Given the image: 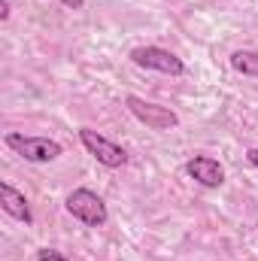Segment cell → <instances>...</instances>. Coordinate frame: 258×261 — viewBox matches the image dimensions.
I'll return each instance as SVG.
<instances>
[{
	"instance_id": "6da1fadb",
	"label": "cell",
	"mask_w": 258,
	"mask_h": 261,
	"mask_svg": "<svg viewBox=\"0 0 258 261\" xmlns=\"http://www.w3.org/2000/svg\"><path fill=\"white\" fill-rule=\"evenodd\" d=\"M3 143L15 155H21L24 161H31V164H49V161H55V158L64 155V146L58 140H52V137H28V134L9 130L3 137Z\"/></svg>"
},
{
	"instance_id": "7a4b0ae2",
	"label": "cell",
	"mask_w": 258,
	"mask_h": 261,
	"mask_svg": "<svg viewBox=\"0 0 258 261\" xmlns=\"http://www.w3.org/2000/svg\"><path fill=\"white\" fill-rule=\"evenodd\" d=\"M64 206H67V213L73 219H79L85 228H104L107 219H110V210H107L104 197L97 192H91V189H73L67 195Z\"/></svg>"
},
{
	"instance_id": "3957f363",
	"label": "cell",
	"mask_w": 258,
	"mask_h": 261,
	"mask_svg": "<svg viewBox=\"0 0 258 261\" xmlns=\"http://www.w3.org/2000/svg\"><path fill=\"white\" fill-rule=\"evenodd\" d=\"M79 143L85 146V152H88L97 164H104V167H110V170H119V167L128 164V152H125L119 143H113L110 137L97 134L94 128H79Z\"/></svg>"
},
{
	"instance_id": "277c9868",
	"label": "cell",
	"mask_w": 258,
	"mask_h": 261,
	"mask_svg": "<svg viewBox=\"0 0 258 261\" xmlns=\"http://www.w3.org/2000/svg\"><path fill=\"white\" fill-rule=\"evenodd\" d=\"M125 107L131 110V116L146 125L152 130H173L179 128V116L170 110V107H161V103H152L146 97H137V94H128L125 97Z\"/></svg>"
},
{
	"instance_id": "5b68a950",
	"label": "cell",
	"mask_w": 258,
	"mask_h": 261,
	"mask_svg": "<svg viewBox=\"0 0 258 261\" xmlns=\"http://www.w3.org/2000/svg\"><path fill=\"white\" fill-rule=\"evenodd\" d=\"M128 58L143 70H155L164 76H183L186 73V61L179 55H173L170 49H161V46H137V49H131Z\"/></svg>"
},
{
	"instance_id": "8992f818",
	"label": "cell",
	"mask_w": 258,
	"mask_h": 261,
	"mask_svg": "<svg viewBox=\"0 0 258 261\" xmlns=\"http://www.w3.org/2000/svg\"><path fill=\"white\" fill-rule=\"evenodd\" d=\"M186 173L203 189H219L225 182V167L213 155H192L186 161Z\"/></svg>"
},
{
	"instance_id": "52a82bcc",
	"label": "cell",
	"mask_w": 258,
	"mask_h": 261,
	"mask_svg": "<svg viewBox=\"0 0 258 261\" xmlns=\"http://www.w3.org/2000/svg\"><path fill=\"white\" fill-rule=\"evenodd\" d=\"M0 206H3L6 216L18 219V222H24V225L34 222V213H31V206H28V197L21 195L18 189H12L9 182H0Z\"/></svg>"
},
{
	"instance_id": "ba28073f",
	"label": "cell",
	"mask_w": 258,
	"mask_h": 261,
	"mask_svg": "<svg viewBox=\"0 0 258 261\" xmlns=\"http://www.w3.org/2000/svg\"><path fill=\"white\" fill-rule=\"evenodd\" d=\"M228 61H231V67H234L237 73L258 79V52H252V49H237Z\"/></svg>"
},
{
	"instance_id": "9c48e42d",
	"label": "cell",
	"mask_w": 258,
	"mask_h": 261,
	"mask_svg": "<svg viewBox=\"0 0 258 261\" xmlns=\"http://www.w3.org/2000/svg\"><path fill=\"white\" fill-rule=\"evenodd\" d=\"M37 261H70L64 252H58V249H49V246H43V249H37Z\"/></svg>"
},
{
	"instance_id": "30bf717a",
	"label": "cell",
	"mask_w": 258,
	"mask_h": 261,
	"mask_svg": "<svg viewBox=\"0 0 258 261\" xmlns=\"http://www.w3.org/2000/svg\"><path fill=\"white\" fill-rule=\"evenodd\" d=\"M9 12H12V3L9 0H0V21H9Z\"/></svg>"
},
{
	"instance_id": "8fae6325",
	"label": "cell",
	"mask_w": 258,
	"mask_h": 261,
	"mask_svg": "<svg viewBox=\"0 0 258 261\" xmlns=\"http://www.w3.org/2000/svg\"><path fill=\"white\" fill-rule=\"evenodd\" d=\"M246 161H249L252 167H258V146H252V149H246Z\"/></svg>"
},
{
	"instance_id": "7c38bea8",
	"label": "cell",
	"mask_w": 258,
	"mask_h": 261,
	"mask_svg": "<svg viewBox=\"0 0 258 261\" xmlns=\"http://www.w3.org/2000/svg\"><path fill=\"white\" fill-rule=\"evenodd\" d=\"M58 3H64L67 9H82L85 6V0H58Z\"/></svg>"
}]
</instances>
